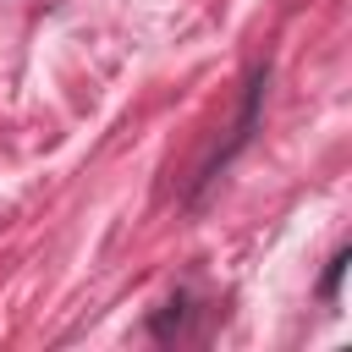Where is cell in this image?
<instances>
[{"label":"cell","mask_w":352,"mask_h":352,"mask_svg":"<svg viewBox=\"0 0 352 352\" xmlns=\"http://www.w3.org/2000/svg\"><path fill=\"white\" fill-rule=\"evenodd\" d=\"M341 270H346V248L330 258V270H324V302H336V286H341Z\"/></svg>","instance_id":"cell-1"}]
</instances>
